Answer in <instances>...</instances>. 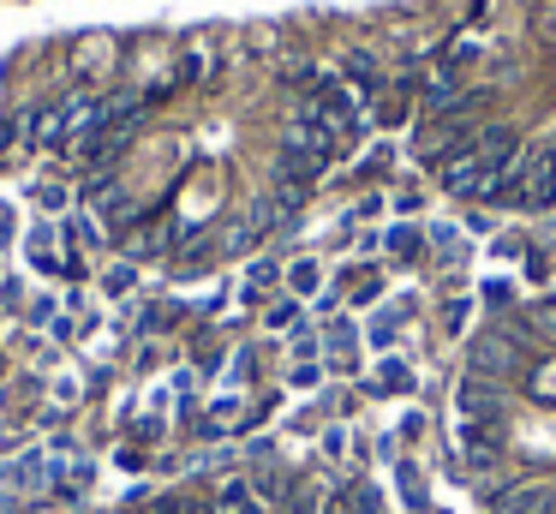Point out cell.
I'll list each match as a JSON object with an SVG mask.
<instances>
[{
	"instance_id": "obj_1",
	"label": "cell",
	"mask_w": 556,
	"mask_h": 514,
	"mask_svg": "<svg viewBox=\"0 0 556 514\" xmlns=\"http://www.w3.org/2000/svg\"><path fill=\"white\" fill-rule=\"evenodd\" d=\"M25 258H30V269H61V251H54V227L49 222H37L25 234Z\"/></svg>"
},
{
	"instance_id": "obj_2",
	"label": "cell",
	"mask_w": 556,
	"mask_h": 514,
	"mask_svg": "<svg viewBox=\"0 0 556 514\" xmlns=\"http://www.w3.org/2000/svg\"><path fill=\"white\" fill-rule=\"evenodd\" d=\"M61 478H66V497H85V490L102 478V466L90 461V454H78V461H66V473H61Z\"/></svg>"
},
{
	"instance_id": "obj_3",
	"label": "cell",
	"mask_w": 556,
	"mask_h": 514,
	"mask_svg": "<svg viewBox=\"0 0 556 514\" xmlns=\"http://www.w3.org/2000/svg\"><path fill=\"white\" fill-rule=\"evenodd\" d=\"M377 394H401V389H413V371L401 365V359H383V365H377V383H371Z\"/></svg>"
},
{
	"instance_id": "obj_4",
	"label": "cell",
	"mask_w": 556,
	"mask_h": 514,
	"mask_svg": "<svg viewBox=\"0 0 556 514\" xmlns=\"http://www.w3.org/2000/svg\"><path fill=\"white\" fill-rule=\"evenodd\" d=\"M132 287H138V269H132V263H114V269L102 275V293H109V299H126Z\"/></svg>"
},
{
	"instance_id": "obj_5",
	"label": "cell",
	"mask_w": 556,
	"mask_h": 514,
	"mask_svg": "<svg viewBox=\"0 0 556 514\" xmlns=\"http://www.w3.org/2000/svg\"><path fill=\"white\" fill-rule=\"evenodd\" d=\"M395 478H401V497H407L413 509H425V502H431V497H425V478H419V466H407V461H401V466H395Z\"/></svg>"
},
{
	"instance_id": "obj_6",
	"label": "cell",
	"mask_w": 556,
	"mask_h": 514,
	"mask_svg": "<svg viewBox=\"0 0 556 514\" xmlns=\"http://www.w3.org/2000/svg\"><path fill=\"white\" fill-rule=\"evenodd\" d=\"M25 317H30V329H42V323L61 317V299H54V293H37V299L25 305Z\"/></svg>"
},
{
	"instance_id": "obj_7",
	"label": "cell",
	"mask_w": 556,
	"mask_h": 514,
	"mask_svg": "<svg viewBox=\"0 0 556 514\" xmlns=\"http://www.w3.org/2000/svg\"><path fill=\"white\" fill-rule=\"evenodd\" d=\"M78 394H85V389H78V377H73V371H61V377H54V406L66 413V406H78Z\"/></svg>"
},
{
	"instance_id": "obj_8",
	"label": "cell",
	"mask_w": 556,
	"mask_h": 514,
	"mask_svg": "<svg viewBox=\"0 0 556 514\" xmlns=\"http://www.w3.org/2000/svg\"><path fill=\"white\" fill-rule=\"evenodd\" d=\"M37 203H42L49 215H61L66 203H73V191H66V186H37Z\"/></svg>"
},
{
	"instance_id": "obj_9",
	"label": "cell",
	"mask_w": 556,
	"mask_h": 514,
	"mask_svg": "<svg viewBox=\"0 0 556 514\" xmlns=\"http://www.w3.org/2000/svg\"><path fill=\"white\" fill-rule=\"evenodd\" d=\"M228 418H240V394H222V401H210V425H228Z\"/></svg>"
},
{
	"instance_id": "obj_10",
	"label": "cell",
	"mask_w": 556,
	"mask_h": 514,
	"mask_svg": "<svg viewBox=\"0 0 556 514\" xmlns=\"http://www.w3.org/2000/svg\"><path fill=\"white\" fill-rule=\"evenodd\" d=\"M389 251H401V258H419V234H413V227H395V234H389Z\"/></svg>"
},
{
	"instance_id": "obj_11",
	"label": "cell",
	"mask_w": 556,
	"mask_h": 514,
	"mask_svg": "<svg viewBox=\"0 0 556 514\" xmlns=\"http://www.w3.org/2000/svg\"><path fill=\"white\" fill-rule=\"evenodd\" d=\"M288 281H293V293H312V287H317V263H293Z\"/></svg>"
},
{
	"instance_id": "obj_12",
	"label": "cell",
	"mask_w": 556,
	"mask_h": 514,
	"mask_svg": "<svg viewBox=\"0 0 556 514\" xmlns=\"http://www.w3.org/2000/svg\"><path fill=\"white\" fill-rule=\"evenodd\" d=\"M288 383H293V389H317V383H324V371H317V365H293Z\"/></svg>"
},
{
	"instance_id": "obj_13",
	"label": "cell",
	"mask_w": 556,
	"mask_h": 514,
	"mask_svg": "<svg viewBox=\"0 0 556 514\" xmlns=\"http://www.w3.org/2000/svg\"><path fill=\"white\" fill-rule=\"evenodd\" d=\"M324 454H329V461H341V454H348V430H324Z\"/></svg>"
},
{
	"instance_id": "obj_14",
	"label": "cell",
	"mask_w": 556,
	"mask_h": 514,
	"mask_svg": "<svg viewBox=\"0 0 556 514\" xmlns=\"http://www.w3.org/2000/svg\"><path fill=\"white\" fill-rule=\"evenodd\" d=\"M293 323H300V305H276V311H269V329H293Z\"/></svg>"
},
{
	"instance_id": "obj_15",
	"label": "cell",
	"mask_w": 556,
	"mask_h": 514,
	"mask_svg": "<svg viewBox=\"0 0 556 514\" xmlns=\"http://www.w3.org/2000/svg\"><path fill=\"white\" fill-rule=\"evenodd\" d=\"M13 234H18V215H13V203L0 198V246H7V239H13Z\"/></svg>"
},
{
	"instance_id": "obj_16",
	"label": "cell",
	"mask_w": 556,
	"mask_h": 514,
	"mask_svg": "<svg viewBox=\"0 0 556 514\" xmlns=\"http://www.w3.org/2000/svg\"><path fill=\"white\" fill-rule=\"evenodd\" d=\"M276 281V263H252V287H269Z\"/></svg>"
},
{
	"instance_id": "obj_17",
	"label": "cell",
	"mask_w": 556,
	"mask_h": 514,
	"mask_svg": "<svg viewBox=\"0 0 556 514\" xmlns=\"http://www.w3.org/2000/svg\"><path fill=\"white\" fill-rule=\"evenodd\" d=\"M0 502H7V490H0Z\"/></svg>"
}]
</instances>
